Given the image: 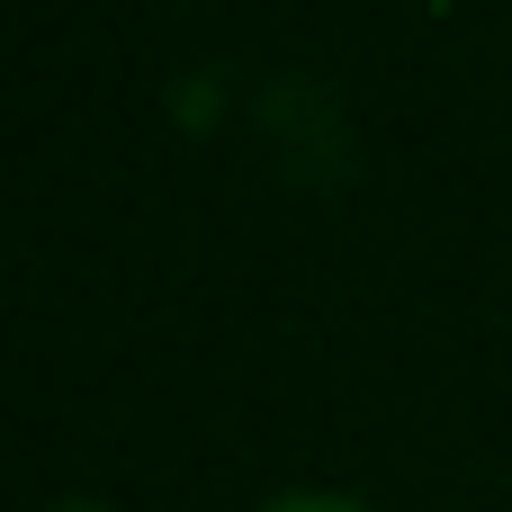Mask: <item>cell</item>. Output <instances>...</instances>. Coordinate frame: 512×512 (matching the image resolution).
I'll return each instance as SVG.
<instances>
[{
  "label": "cell",
  "mask_w": 512,
  "mask_h": 512,
  "mask_svg": "<svg viewBox=\"0 0 512 512\" xmlns=\"http://www.w3.org/2000/svg\"><path fill=\"white\" fill-rule=\"evenodd\" d=\"M54 512H99V504H54Z\"/></svg>",
  "instance_id": "obj_2"
},
{
  "label": "cell",
  "mask_w": 512,
  "mask_h": 512,
  "mask_svg": "<svg viewBox=\"0 0 512 512\" xmlns=\"http://www.w3.org/2000/svg\"><path fill=\"white\" fill-rule=\"evenodd\" d=\"M270 512H360V504H342V495H288V504H270Z\"/></svg>",
  "instance_id": "obj_1"
}]
</instances>
